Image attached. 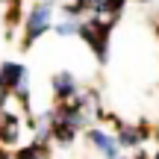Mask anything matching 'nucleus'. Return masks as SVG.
<instances>
[{
    "label": "nucleus",
    "mask_w": 159,
    "mask_h": 159,
    "mask_svg": "<svg viewBox=\"0 0 159 159\" xmlns=\"http://www.w3.org/2000/svg\"><path fill=\"white\" fill-rule=\"evenodd\" d=\"M77 33L91 44V50H94L97 59L103 62V59H106V41H109V24H100V18H94V21L77 27Z\"/></svg>",
    "instance_id": "f257e3e1"
},
{
    "label": "nucleus",
    "mask_w": 159,
    "mask_h": 159,
    "mask_svg": "<svg viewBox=\"0 0 159 159\" xmlns=\"http://www.w3.org/2000/svg\"><path fill=\"white\" fill-rule=\"evenodd\" d=\"M50 21H53V9H50V3H39L33 12H30V18H27V44L39 39V35L44 33L47 27H50Z\"/></svg>",
    "instance_id": "f03ea898"
},
{
    "label": "nucleus",
    "mask_w": 159,
    "mask_h": 159,
    "mask_svg": "<svg viewBox=\"0 0 159 159\" xmlns=\"http://www.w3.org/2000/svg\"><path fill=\"white\" fill-rule=\"evenodd\" d=\"M24 80H27V68L18 62H6L3 68H0V85H3L6 91H15L24 85Z\"/></svg>",
    "instance_id": "7ed1b4c3"
},
{
    "label": "nucleus",
    "mask_w": 159,
    "mask_h": 159,
    "mask_svg": "<svg viewBox=\"0 0 159 159\" xmlns=\"http://www.w3.org/2000/svg\"><path fill=\"white\" fill-rule=\"evenodd\" d=\"M53 91H56L59 97H71V94H77V80L71 77L68 71H62V74L53 77Z\"/></svg>",
    "instance_id": "20e7f679"
},
{
    "label": "nucleus",
    "mask_w": 159,
    "mask_h": 159,
    "mask_svg": "<svg viewBox=\"0 0 159 159\" xmlns=\"http://www.w3.org/2000/svg\"><path fill=\"white\" fill-rule=\"evenodd\" d=\"M91 142H94L97 148L103 150V156H106V159H115V156H118V148H115V142H112V139H109L103 130H91Z\"/></svg>",
    "instance_id": "39448f33"
},
{
    "label": "nucleus",
    "mask_w": 159,
    "mask_h": 159,
    "mask_svg": "<svg viewBox=\"0 0 159 159\" xmlns=\"http://www.w3.org/2000/svg\"><path fill=\"white\" fill-rule=\"evenodd\" d=\"M144 136H148V130H136V127H121L118 142H121V144H139Z\"/></svg>",
    "instance_id": "423d86ee"
},
{
    "label": "nucleus",
    "mask_w": 159,
    "mask_h": 159,
    "mask_svg": "<svg viewBox=\"0 0 159 159\" xmlns=\"http://www.w3.org/2000/svg\"><path fill=\"white\" fill-rule=\"evenodd\" d=\"M18 159H47V153H44L41 144H33V148H24L21 153H18Z\"/></svg>",
    "instance_id": "0eeeda50"
},
{
    "label": "nucleus",
    "mask_w": 159,
    "mask_h": 159,
    "mask_svg": "<svg viewBox=\"0 0 159 159\" xmlns=\"http://www.w3.org/2000/svg\"><path fill=\"white\" fill-rule=\"evenodd\" d=\"M56 33L59 35H74L77 33V24L74 21H65V24H59V27H56Z\"/></svg>",
    "instance_id": "6e6552de"
},
{
    "label": "nucleus",
    "mask_w": 159,
    "mask_h": 159,
    "mask_svg": "<svg viewBox=\"0 0 159 159\" xmlns=\"http://www.w3.org/2000/svg\"><path fill=\"white\" fill-rule=\"evenodd\" d=\"M3 103H6V89L0 85V109H3Z\"/></svg>",
    "instance_id": "1a4fd4ad"
},
{
    "label": "nucleus",
    "mask_w": 159,
    "mask_h": 159,
    "mask_svg": "<svg viewBox=\"0 0 159 159\" xmlns=\"http://www.w3.org/2000/svg\"><path fill=\"white\" fill-rule=\"evenodd\" d=\"M153 159H159V153H156V156H153Z\"/></svg>",
    "instance_id": "9d476101"
}]
</instances>
